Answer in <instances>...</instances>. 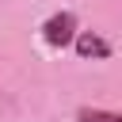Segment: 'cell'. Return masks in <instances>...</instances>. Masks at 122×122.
<instances>
[{
  "label": "cell",
  "instance_id": "cell-1",
  "mask_svg": "<svg viewBox=\"0 0 122 122\" xmlns=\"http://www.w3.org/2000/svg\"><path fill=\"white\" fill-rule=\"evenodd\" d=\"M42 38H46V46H69L72 38H76V15L72 11H57V15H50L46 23H42Z\"/></svg>",
  "mask_w": 122,
  "mask_h": 122
},
{
  "label": "cell",
  "instance_id": "cell-2",
  "mask_svg": "<svg viewBox=\"0 0 122 122\" xmlns=\"http://www.w3.org/2000/svg\"><path fill=\"white\" fill-rule=\"evenodd\" d=\"M72 46H76L80 57H111V42H103V38L92 34V30H80V34L72 38Z\"/></svg>",
  "mask_w": 122,
  "mask_h": 122
},
{
  "label": "cell",
  "instance_id": "cell-3",
  "mask_svg": "<svg viewBox=\"0 0 122 122\" xmlns=\"http://www.w3.org/2000/svg\"><path fill=\"white\" fill-rule=\"evenodd\" d=\"M76 118L80 122H122V114H114V111H92V107H84Z\"/></svg>",
  "mask_w": 122,
  "mask_h": 122
}]
</instances>
